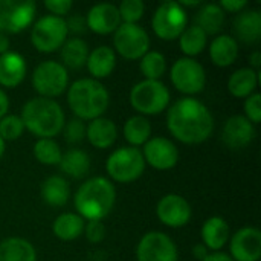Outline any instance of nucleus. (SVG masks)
Here are the masks:
<instances>
[{
  "label": "nucleus",
  "instance_id": "1",
  "mask_svg": "<svg viewBox=\"0 0 261 261\" xmlns=\"http://www.w3.org/2000/svg\"><path fill=\"white\" fill-rule=\"evenodd\" d=\"M167 128L176 141L197 145L213 135L214 116L200 99L184 96L167 109Z\"/></svg>",
  "mask_w": 261,
  "mask_h": 261
},
{
  "label": "nucleus",
  "instance_id": "2",
  "mask_svg": "<svg viewBox=\"0 0 261 261\" xmlns=\"http://www.w3.org/2000/svg\"><path fill=\"white\" fill-rule=\"evenodd\" d=\"M115 203V184L104 176H93L84 180L73 196V206L76 210V214L86 222H102L113 211Z\"/></svg>",
  "mask_w": 261,
  "mask_h": 261
},
{
  "label": "nucleus",
  "instance_id": "3",
  "mask_svg": "<svg viewBox=\"0 0 261 261\" xmlns=\"http://www.w3.org/2000/svg\"><path fill=\"white\" fill-rule=\"evenodd\" d=\"M20 118L24 128L37 139H55L66 124V115L60 102L41 96L28 99L21 107Z\"/></svg>",
  "mask_w": 261,
  "mask_h": 261
},
{
  "label": "nucleus",
  "instance_id": "4",
  "mask_svg": "<svg viewBox=\"0 0 261 261\" xmlns=\"http://www.w3.org/2000/svg\"><path fill=\"white\" fill-rule=\"evenodd\" d=\"M67 104L75 118L92 121L104 116L110 106L107 87L93 78H80L67 87Z\"/></svg>",
  "mask_w": 261,
  "mask_h": 261
},
{
  "label": "nucleus",
  "instance_id": "5",
  "mask_svg": "<svg viewBox=\"0 0 261 261\" xmlns=\"http://www.w3.org/2000/svg\"><path fill=\"white\" fill-rule=\"evenodd\" d=\"M130 104L141 116H156L164 113L171 102L170 89L162 81L142 80L130 90Z\"/></svg>",
  "mask_w": 261,
  "mask_h": 261
},
{
  "label": "nucleus",
  "instance_id": "6",
  "mask_svg": "<svg viewBox=\"0 0 261 261\" xmlns=\"http://www.w3.org/2000/svg\"><path fill=\"white\" fill-rule=\"evenodd\" d=\"M145 167L147 165L139 148L119 147L107 158V179L116 184H132L144 174Z\"/></svg>",
  "mask_w": 261,
  "mask_h": 261
},
{
  "label": "nucleus",
  "instance_id": "7",
  "mask_svg": "<svg viewBox=\"0 0 261 261\" xmlns=\"http://www.w3.org/2000/svg\"><path fill=\"white\" fill-rule=\"evenodd\" d=\"M31 83L38 96L55 99L67 90L69 72L60 61L46 60L32 70Z\"/></svg>",
  "mask_w": 261,
  "mask_h": 261
},
{
  "label": "nucleus",
  "instance_id": "8",
  "mask_svg": "<svg viewBox=\"0 0 261 261\" xmlns=\"http://www.w3.org/2000/svg\"><path fill=\"white\" fill-rule=\"evenodd\" d=\"M188 26V14L179 2H162L153 12L151 28L158 38L164 41H174Z\"/></svg>",
  "mask_w": 261,
  "mask_h": 261
},
{
  "label": "nucleus",
  "instance_id": "9",
  "mask_svg": "<svg viewBox=\"0 0 261 261\" xmlns=\"http://www.w3.org/2000/svg\"><path fill=\"white\" fill-rule=\"evenodd\" d=\"M66 20L55 15H43L31 26V43L40 54H52L60 50L67 40Z\"/></svg>",
  "mask_w": 261,
  "mask_h": 261
},
{
  "label": "nucleus",
  "instance_id": "10",
  "mask_svg": "<svg viewBox=\"0 0 261 261\" xmlns=\"http://www.w3.org/2000/svg\"><path fill=\"white\" fill-rule=\"evenodd\" d=\"M171 84L185 96H196L206 87V70L196 58L182 57L176 60L170 69Z\"/></svg>",
  "mask_w": 261,
  "mask_h": 261
},
{
  "label": "nucleus",
  "instance_id": "11",
  "mask_svg": "<svg viewBox=\"0 0 261 261\" xmlns=\"http://www.w3.org/2000/svg\"><path fill=\"white\" fill-rule=\"evenodd\" d=\"M113 50L128 61L141 60L150 50V35L141 24L121 23L113 32Z\"/></svg>",
  "mask_w": 261,
  "mask_h": 261
},
{
  "label": "nucleus",
  "instance_id": "12",
  "mask_svg": "<svg viewBox=\"0 0 261 261\" xmlns=\"http://www.w3.org/2000/svg\"><path fill=\"white\" fill-rule=\"evenodd\" d=\"M37 15L34 0H0V34H20L32 26Z\"/></svg>",
  "mask_w": 261,
  "mask_h": 261
},
{
  "label": "nucleus",
  "instance_id": "13",
  "mask_svg": "<svg viewBox=\"0 0 261 261\" xmlns=\"http://www.w3.org/2000/svg\"><path fill=\"white\" fill-rule=\"evenodd\" d=\"M136 261H179V251L168 234L150 231L136 246Z\"/></svg>",
  "mask_w": 261,
  "mask_h": 261
},
{
  "label": "nucleus",
  "instance_id": "14",
  "mask_svg": "<svg viewBox=\"0 0 261 261\" xmlns=\"http://www.w3.org/2000/svg\"><path fill=\"white\" fill-rule=\"evenodd\" d=\"M145 165H150L154 170L167 171L177 165L179 162V148L176 144L164 136L150 138L141 150Z\"/></svg>",
  "mask_w": 261,
  "mask_h": 261
},
{
  "label": "nucleus",
  "instance_id": "15",
  "mask_svg": "<svg viewBox=\"0 0 261 261\" xmlns=\"http://www.w3.org/2000/svg\"><path fill=\"white\" fill-rule=\"evenodd\" d=\"M156 216L167 228H184L190 223L193 210L190 202L176 193L165 194L156 205Z\"/></svg>",
  "mask_w": 261,
  "mask_h": 261
},
{
  "label": "nucleus",
  "instance_id": "16",
  "mask_svg": "<svg viewBox=\"0 0 261 261\" xmlns=\"http://www.w3.org/2000/svg\"><path fill=\"white\" fill-rule=\"evenodd\" d=\"M229 257L234 261H260L261 231L255 226H243L229 237Z\"/></svg>",
  "mask_w": 261,
  "mask_h": 261
},
{
  "label": "nucleus",
  "instance_id": "17",
  "mask_svg": "<svg viewBox=\"0 0 261 261\" xmlns=\"http://www.w3.org/2000/svg\"><path fill=\"white\" fill-rule=\"evenodd\" d=\"M84 18H86L87 29H90L93 34H98V35H110L122 23L118 6L109 2L93 5L87 11Z\"/></svg>",
  "mask_w": 261,
  "mask_h": 261
},
{
  "label": "nucleus",
  "instance_id": "18",
  "mask_svg": "<svg viewBox=\"0 0 261 261\" xmlns=\"http://www.w3.org/2000/svg\"><path fill=\"white\" fill-rule=\"evenodd\" d=\"M257 128L243 115H234L228 118L222 130V139L231 150H243L255 139Z\"/></svg>",
  "mask_w": 261,
  "mask_h": 261
},
{
  "label": "nucleus",
  "instance_id": "19",
  "mask_svg": "<svg viewBox=\"0 0 261 261\" xmlns=\"http://www.w3.org/2000/svg\"><path fill=\"white\" fill-rule=\"evenodd\" d=\"M28 75V63L24 57L15 50L0 55V89L18 87Z\"/></svg>",
  "mask_w": 261,
  "mask_h": 261
},
{
  "label": "nucleus",
  "instance_id": "20",
  "mask_svg": "<svg viewBox=\"0 0 261 261\" xmlns=\"http://www.w3.org/2000/svg\"><path fill=\"white\" fill-rule=\"evenodd\" d=\"M236 40L246 44H255L261 38V12L257 8H246L237 14L232 21Z\"/></svg>",
  "mask_w": 261,
  "mask_h": 261
},
{
  "label": "nucleus",
  "instance_id": "21",
  "mask_svg": "<svg viewBox=\"0 0 261 261\" xmlns=\"http://www.w3.org/2000/svg\"><path fill=\"white\" fill-rule=\"evenodd\" d=\"M86 139L96 150H107L113 147L118 139L116 124L106 116L96 118L86 124Z\"/></svg>",
  "mask_w": 261,
  "mask_h": 261
},
{
  "label": "nucleus",
  "instance_id": "22",
  "mask_svg": "<svg viewBox=\"0 0 261 261\" xmlns=\"http://www.w3.org/2000/svg\"><path fill=\"white\" fill-rule=\"evenodd\" d=\"M202 243L210 252H222L231 237V229L228 222L222 216H213L206 219L200 229Z\"/></svg>",
  "mask_w": 261,
  "mask_h": 261
},
{
  "label": "nucleus",
  "instance_id": "23",
  "mask_svg": "<svg viewBox=\"0 0 261 261\" xmlns=\"http://www.w3.org/2000/svg\"><path fill=\"white\" fill-rule=\"evenodd\" d=\"M116 61H118V58H116L113 47L104 44V46H98L89 52L86 67L90 73V78L101 81V80L109 78L113 73V70L116 67Z\"/></svg>",
  "mask_w": 261,
  "mask_h": 261
},
{
  "label": "nucleus",
  "instance_id": "24",
  "mask_svg": "<svg viewBox=\"0 0 261 261\" xmlns=\"http://www.w3.org/2000/svg\"><path fill=\"white\" fill-rule=\"evenodd\" d=\"M208 54L217 67H229L239 58V41L229 34H219L208 44Z\"/></svg>",
  "mask_w": 261,
  "mask_h": 261
},
{
  "label": "nucleus",
  "instance_id": "25",
  "mask_svg": "<svg viewBox=\"0 0 261 261\" xmlns=\"http://www.w3.org/2000/svg\"><path fill=\"white\" fill-rule=\"evenodd\" d=\"M260 83V72L251 67H240L231 73L228 78V92L234 98L246 99L252 93H255Z\"/></svg>",
  "mask_w": 261,
  "mask_h": 261
},
{
  "label": "nucleus",
  "instance_id": "26",
  "mask_svg": "<svg viewBox=\"0 0 261 261\" xmlns=\"http://www.w3.org/2000/svg\"><path fill=\"white\" fill-rule=\"evenodd\" d=\"M40 193L46 205L52 208H61L70 199V185L63 176L52 174L47 179H44Z\"/></svg>",
  "mask_w": 261,
  "mask_h": 261
},
{
  "label": "nucleus",
  "instance_id": "27",
  "mask_svg": "<svg viewBox=\"0 0 261 261\" xmlns=\"http://www.w3.org/2000/svg\"><path fill=\"white\" fill-rule=\"evenodd\" d=\"M0 261H37V251L23 237H8L0 242Z\"/></svg>",
  "mask_w": 261,
  "mask_h": 261
},
{
  "label": "nucleus",
  "instance_id": "28",
  "mask_svg": "<svg viewBox=\"0 0 261 261\" xmlns=\"http://www.w3.org/2000/svg\"><path fill=\"white\" fill-rule=\"evenodd\" d=\"M89 46L86 40L81 37H70L64 41V44L60 49V57H61V64L66 69H81L86 66L87 57H89Z\"/></svg>",
  "mask_w": 261,
  "mask_h": 261
},
{
  "label": "nucleus",
  "instance_id": "29",
  "mask_svg": "<svg viewBox=\"0 0 261 261\" xmlns=\"http://www.w3.org/2000/svg\"><path fill=\"white\" fill-rule=\"evenodd\" d=\"M86 220L76 213H63L52 223L54 236L61 242H73L84 232Z\"/></svg>",
  "mask_w": 261,
  "mask_h": 261
},
{
  "label": "nucleus",
  "instance_id": "30",
  "mask_svg": "<svg viewBox=\"0 0 261 261\" xmlns=\"http://www.w3.org/2000/svg\"><path fill=\"white\" fill-rule=\"evenodd\" d=\"M226 20L225 11L219 3H202L196 14V23L206 35H219Z\"/></svg>",
  "mask_w": 261,
  "mask_h": 261
},
{
  "label": "nucleus",
  "instance_id": "31",
  "mask_svg": "<svg viewBox=\"0 0 261 261\" xmlns=\"http://www.w3.org/2000/svg\"><path fill=\"white\" fill-rule=\"evenodd\" d=\"M58 167L66 176L72 179H83L90 170V158L81 148H69L63 151Z\"/></svg>",
  "mask_w": 261,
  "mask_h": 261
},
{
  "label": "nucleus",
  "instance_id": "32",
  "mask_svg": "<svg viewBox=\"0 0 261 261\" xmlns=\"http://www.w3.org/2000/svg\"><path fill=\"white\" fill-rule=\"evenodd\" d=\"M122 135L128 147L139 148L151 138V122L145 116L133 115L124 122Z\"/></svg>",
  "mask_w": 261,
  "mask_h": 261
},
{
  "label": "nucleus",
  "instance_id": "33",
  "mask_svg": "<svg viewBox=\"0 0 261 261\" xmlns=\"http://www.w3.org/2000/svg\"><path fill=\"white\" fill-rule=\"evenodd\" d=\"M177 40L179 47L187 58H196L208 47V35L197 24L187 26Z\"/></svg>",
  "mask_w": 261,
  "mask_h": 261
},
{
  "label": "nucleus",
  "instance_id": "34",
  "mask_svg": "<svg viewBox=\"0 0 261 261\" xmlns=\"http://www.w3.org/2000/svg\"><path fill=\"white\" fill-rule=\"evenodd\" d=\"M139 70L144 80L161 81V78L167 72V58L159 50H148L139 60Z\"/></svg>",
  "mask_w": 261,
  "mask_h": 261
},
{
  "label": "nucleus",
  "instance_id": "35",
  "mask_svg": "<svg viewBox=\"0 0 261 261\" xmlns=\"http://www.w3.org/2000/svg\"><path fill=\"white\" fill-rule=\"evenodd\" d=\"M32 153H34V158L37 159V162H40L41 165H46V167L58 165L61 161V156H63V150H61L60 144L50 138L37 139V142L34 144Z\"/></svg>",
  "mask_w": 261,
  "mask_h": 261
},
{
  "label": "nucleus",
  "instance_id": "36",
  "mask_svg": "<svg viewBox=\"0 0 261 261\" xmlns=\"http://www.w3.org/2000/svg\"><path fill=\"white\" fill-rule=\"evenodd\" d=\"M26 132L20 115H6L0 119V138L6 141H17Z\"/></svg>",
  "mask_w": 261,
  "mask_h": 261
},
{
  "label": "nucleus",
  "instance_id": "37",
  "mask_svg": "<svg viewBox=\"0 0 261 261\" xmlns=\"http://www.w3.org/2000/svg\"><path fill=\"white\" fill-rule=\"evenodd\" d=\"M118 11L122 23L138 24L145 14V3L142 0H124L118 6Z\"/></svg>",
  "mask_w": 261,
  "mask_h": 261
},
{
  "label": "nucleus",
  "instance_id": "38",
  "mask_svg": "<svg viewBox=\"0 0 261 261\" xmlns=\"http://www.w3.org/2000/svg\"><path fill=\"white\" fill-rule=\"evenodd\" d=\"M61 133L67 144L70 145L80 144L83 142V139H86V122L78 118H72L64 124Z\"/></svg>",
  "mask_w": 261,
  "mask_h": 261
},
{
  "label": "nucleus",
  "instance_id": "39",
  "mask_svg": "<svg viewBox=\"0 0 261 261\" xmlns=\"http://www.w3.org/2000/svg\"><path fill=\"white\" fill-rule=\"evenodd\" d=\"M243 112L245 118L249 119L254 125H258L261 122V95L258 92L248 96L243 102Z\"/></svg>",
  "mask_w": 261,
  "mask_h": 261
},
{
  "label": "nucleus",
  "instance_id": "40",
  "mask_svg": "<svg viewBox=\"0 0 261 261\" xmlns=\"http://www.w3.org/2000/svg\"><path fill=\"white\" fill-rule=\"evenodd\" d=\"M83 236L86 237V240L92 245H99L104 239H106V225L99 220H92V222H86L84 226V232Z\"/></svg>",
  "mask_w": 261,
  "mask_h": 261
},
{
  "label": "nucleus",
  "instance_id": "41",
  "mask_svg": "<svg viewBox=\"0 0 261 261\" xmlns=\"http://www.w3.org/2000/svg\"><path fill=\"white\" fill-rule=\"evenodd\" d=\"M44 8L50 12V15L63 18L64 15H67L72 11L73 2L72 0H46Z\"/></svg>",
  "mask_w": 261,
  "mask_h": 261
},
{
  "label": "nucleus",
  "instance_id": "42",
  "mask_svg": "<svg viewBox=\"0 0 261 261\" xmlns=\"http://www.w3.org/2000/svg\"><path fill=\"white\" fill-rule=\"evenodd\" d=\"M66 26H67V32H72L75 37L80 34H84L87 26H86V18L83 15H72L66 20Z\"/></svg>",
  "mask_w": 261,
  "mask_h": 261
},
{
  "label": "nucleus",
  "instance_id": "43",
  "mask_svg": "<svg viewBox=\"0 0 261 261\" xmlns=\"http://www.w3.org/2000/svg\"><path fill=\"white\" fill-rule=\"evenodd\" d=\"M219 6L225 11V14L226 12L239 14L249 6V2H246V0H222V2H219Z\"/></svg>",
  "mask_w": 261,
  "mask_h": 261
},
{
  "label": "nucleus",
  "instance_id": "44",
  "mask_svg": "<svg viewBox=\"0 0 261 261\" xmlns=\"http://www.w3.org/2000/svg\"><path fill=\"white\" fill-rule=\"evenodd\" d=\"M211 252L208 251V248L203 245V243H197L193 246V257L197 261H203Z\"/></svg>",
  "mask_w": 261,
  "mask_h": 261
},
{
  "label": "nucleus",
  "instance_id": "45",
  "mask_svg": "<svg viewBox=\"0 0 261 261\" xmlns=\"http://www.w3.org/2000/svg\"><path fill=\"white\" fill-rule=\"evenodd\" d=\"M8 110H9V96L3 89H0V119L8 115Z\"/></svg>",
  "mask_w": 261,
  "mask_h": 261
},
{
  "label": "nucleus",
  "instance_id": "46",
  "mask_svg": "<svg viewBox=\"0 0 261 261\" xmlns=\"http://www.w3.org/2000/svg\"><path fill=\"white\" fill-rule=\"evenodd\" d=\"M248 67H251V69H254V70L260 72V67H261L260 50H254V52H251V54H249V66H248Z\"/></svg>",
  "mask_w": 261,
  "mask_h": 261
},
{
  "label": "nucleus",
  "instance_id": "47",
  "mask_svg": "<svg viewBox=\"0 0 261 261\" xmlns=\"http://www.w3.org/2000/svg\"><path fill=\"white\" fill-rule=\"evenodd\" d=\"M203 261H234L226 252H211Z\"/></svg>",
  "mask_w": 261,
  "mask_h": 261
},
{
  "label": "nucleus",
  "instance_id": "48",
  "mask_svg": "<svg viewBox=\"0 0 261 261\" xmlns=\"http://www.w3.org/2000/svg\"><path fill=\"white\" fill-rule=\"evenodd\" d=\"M8 50H11V40L8 35L0 34V55L6 54Z\"/></svg>",
  "mask_w": 261,
  "mask_h": 261
},
{
  "label": "nucleus",
  "instance_id": "49",
  "mask_svg": "<svg viewBox=\"0 0 261 261\" xmlns=\"http://www.w3.org/2000/svg\"><path fill=\"white\" fill-rule=\"evenodd\" d=\"M107 254L104 251H93L89 254V261H106Z\"/></svg>",
  "mask_w": 261,
  "mask_h": 261
},
{
  "label": "nucleus",
  "instance_id": "50",
  "mask_svg": "<svg viewBox=\"0 0 261 261\" xmlns=\"http://www.w3.org/2000/svg\"><path fill=\"white\" fill-rule=\"evenodd\" d=\"M179 5L187 9V8H200L202 6V2L200 0H180Z\"/></svg>",
  "mask_w": 261,
  "mask_h": 261
},
{
  "label": "nucleus",
  "instance_id": "51",
  "mask_svg": "<svg viewBox=\"0 0 261 261\" xmlns=\"http://www.w3.org/2000/svg\"><path fill=\"white\" fill-rule=\"evenodd\" d=\"M5 150H6V142L0 138V159H2L3 154H5Z\"/></svg>",
  "mask_w": 261,
  "mask_h": 261
}]
</instances>
